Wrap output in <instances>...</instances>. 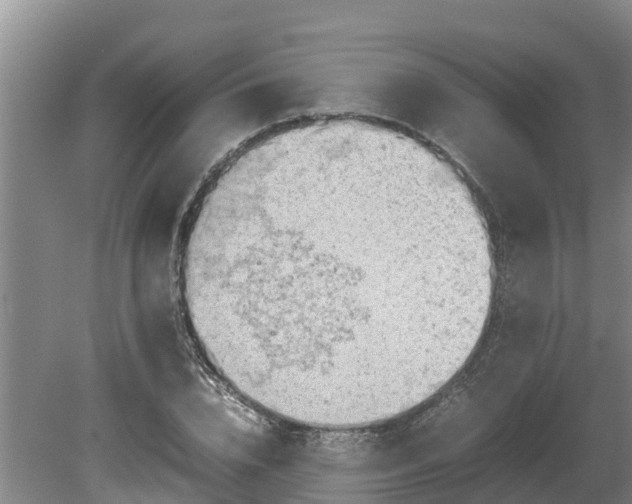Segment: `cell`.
<instances>
[{
    "instance_id": "6da1fadb",
    "label": "cell",
    "mask_w": 632,
    "mask_h": 504,
    "mask_svg": "<svg viewBox=\"0 0 632 504\" xmlns=\"http://www.w3.org/2000/svg\"><path fill=\"white\" fill-rule=\"evenodd\" d=\"M180 260L211 364L249 403L324 429L388 420L450 378L493 267L445 165L356 118L239 150L197 204Z\"/></svg>"
}]
</instances>
